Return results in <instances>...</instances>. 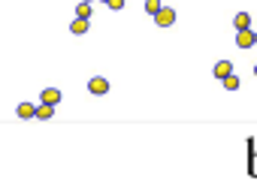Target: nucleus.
I'll return each instance as SVG.
<instances>
[{
	"label": "nucleus",
	"mask_w": 257,
	"mask_h": 187,
	"mask_svg": "<svg viewBox=\"0 0 257 187\" xmlns=\"http://www.w3.org/2000/svg\"><path fill=\"white\" fill-rule=\"evenodd\" d=\"M88 91H91L94 97H103V94H109V82L103 79V76H94V79L88 82Z\"/></svg>",
	"instance_id": "1"
},
{
	"label": "nucleus",
	"mask_w": 257,
	"mask_h": 187,
	"mask_svg": "<svg viewBox=\"0 0 257 187\" xmlns=\"http://www.w3.org/2000/svg\"><path fill=\"white\" fill-rule=\"evenodd\" d=\"M236 45H239V48H251V45H254V30H251V27L236 30Z\"/></svg>",
	"instance_id": "2"
},
{
	"label": "nucleus",
	"mask_w": 257,
	"mask_h": 187,
	"mask_svg": "<svg viewBox=\"0 0 257 187\" xmlns=\"http://www.w3.org/2000/svg\"><path fill=\"white\" fill-rule=\"evenodd\" d=\"M154 21H158L161 27H169V24L176 21V12L169 9V6H161V9H158V15H154Z\"/></svg>",
	"instance_id": "3"
},
{
	"label": "nucleus",
	"mask_w": 257,
	"mask_h": 187,
	"mask_svg": "<svg viewBox=\"0 0 257 187\" xmlns=\"http://www.w3.org/2000/svg\"><path fill=\"white\" fill-rule=\"evenodd\" d=\"M40 100H43V103H48V106H58L61 100H64V94H61L58 88H46V91L40 94Z\"/></svg>",
	"instance_id": "4"
},
{
	"label": "nucleus",
	"mask_w": 257,
	"mask_h": 187,
	"mask_svg": "<svg viewBox=\"0 0 257 187\" xmlns=\"http://www.w3.org/2000/svg\"><path fill=\"white\" fill-rule=\"evenodd\" d=\"M51 115H55V106H48V103H40L37 112H33V118H40V121H48Z\"/></svg>",
	"instance_id": "5"
},
{
	"label": "nucleus",
	"mask_w": 257,
	"mask_h": 187,
	"mask_svg": "<svg viewBox=\"0 0 257 187\" xmlns=\"http://www.w3.org/2000/svg\"><path fill=\"white\" fill-rule=\"evenodd\" d=\"M212 73H215L218 79H224V76H230V73H233V63H230V61H218Z\"/></svg>",
	"instance_id": "6"
},
{
	"label": "nucleus",
	"mask_w": 257,
	"mask_h": 187,
	"mask_svg": "<svg viewBox=\"0 0 257 187\" xmlns=\"http://www.w3.org/2000/svg\"><path fill=\"white\" fill-rule=\"evenodd\" d=\"M233 27H236V30H242V27H251V15H248V12H236V19H233Z\"/></svg>",
	"instance_id": "7"
},
{
	"label": "nucleus",
	"mask_w": 257,
	"mask_h": 187,
	"mask_svg": "<svg viewBox=\"0 0 257 187\" xmlns=\"http://www.w3.org/2000/svg\"><path fill=\"white\" fill-rule=\"evenodd\" d=\"M33 112H37V106H33V103H19V109H15V115L24 118V121H27V118H33Z\"/></svg>",
	"instance_id": "8"
},
{
	"label": "nucleus",
	"mask_w": 257,
	"mask_h": 187,
	"mask_svg": "<svg viewBox=\"0 0 257 187\" xmlns=\"http://www.w3.org/2000/svg\"><path fill=\"white\" fill-rule=\"evenodd\" d=\"M91 3H88V0H82V3H76V19H91Z\"/></svg>",
	"instance_id": "9"
},
{
	"label": "nucleus",
	"mask_w": 257,
	"mask_h": 187,
	"mask_svg": "<svg viewBox=\"0 0 257 187\" xmlns=\"http://www.w3.org/2000/svg\"><path fill=\"white\" fill-rule=\"evenodd\" d=\"M70 30L76 33V37H79V33H85V30H88V19H76V21L70 24Z\"/></svg>",
	"instance_id": "10"
},
{
	"label": "nucleus",
	"mask_w": 257,
	"mask_h": 187,
	"mask_svg": "<svg viewBox=\"0 0 257 187\" xmlns=\"http://www.w3.org/2000/svg\"><path fill=\"white\" fill-rule=\"evenodd\" d=\"M221 82H224V88H227V91H239V79H236L233 73H230V76H224Z\"/></svg>",
	"instance_id": "11"
},
{
	"label": "nucleus",
	"mask_w": 257,
	"mask_h": 187,
	"mask_svg": "<svg viewBox=\"0 0 257 187\" xmlns=\"http://www.w3.org/2000/svg\"><path fill=\"white\" fill-rule=\"evenodd\" d=\"M164 3H161V0H145V12L148 15H158V9H161Z\"/></svg>",
	"instance_id": "12"
},
{
	"label": "nucleus",
	"mask_w": 257,
	"mask_h": 187,
	"mask_svg": "<svg viewBox=\"0 0 257 187\" xmlns=\"http://www.w3.org/2000/svg\"><path fill=\"white\" fill-rule=\"evenodd\" d=\"M248 172L257 178V151H251V160H248Z\"/></svg>",
	"instance_id": "13"
},
{
	"label": "nucleus",
	"mask_w": 257,
	"mask_h": 187,
	"mask_svg": "<svg viewBox=\"0 0 257 187\" xmlns=\"http://www.w3.org/2000/svg\"><path fill=\"white\" fill-rule=\"evenodd\" d=\"M106 6H109V9H124V0H109Z\"/></svg>",
	"instance_id": "14"
},
{
	"label": "nucleus",
	"mask_w": 257,
	"mask_h": 187,
	"mask_svg": "<svg viewBox=\"0 0 257 187\" xmlns=\"http://www.w3.org/2000/svg\"><path fill=\"white\" fill-rule=\"evenodd\" d=\"M254 45H257V33H254Z\"/></svg>",
	"instance_id": "15"
},
{
	"label": "nucleus",
	"mask_w": 257,
	"mask_h": 187,
	"mask_svg": "<svg viewBox=\"0 0 257 187\" xmlns=\"http://www.w3.org/2000/svg\"><path fill=\"white\" fill-rule=\"evenodd\" d=\"M254 76H257V66H254Z\"/></svg>",
	"instance_id": "16"
},
{
	"label": "nucleus",
	"mask_w": 257,
	"mask_h": 187,
	"mask_svg": "<svg viewBox=\"0 0 257 187\" xmlns=\"http://www.w3.org/2000/svg\"><path fill=\"white\" fill-rule=\"evenodd\" d=\"M103 3H109V0H103Z\"/></svg>",
	"instance_id": "17"
},
{
	"label": "nucleus",
	"mask_w": 257,
	"mask_h": 187,
	"mask_svg": "<svg viewBox=\"0 0 257 187\" xmlns=\"http://www.w3.org/2000/svg\"><path fill=\"white\" fill-rule=\"evenodd\" d=\"M88 3H94V0H88Z\"/></svg>",
	"instance_id": "18"
}]
</instances>
